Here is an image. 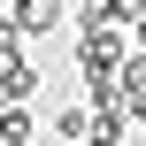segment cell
Returning a JSON list of instances; mask_svg holds the SVG:
<instances>
[{
	"instance_id": "cell-1",
	"label": "cell",
	"mask_w": 146,
	"mask_h": 146,
	"mask_svg": "<svg viewBox=\"0 0 146 146\" xmlns=\"http://www.w3.org/2000/svg\"><path fill=\"white\" fill-rule=\"evenodd\" d=\"M77 69H85V77H115V69H123V38H115V23H85V38H77Z\"/></svg>"
},
{
	"instance_id": "cell-3",
	"label": "cell",
	"mask_w": 146,
	"mask_h": 146,
	"mask_svg": "<svg viewBox=\"0 0 146 146\" xmlns=\"http://www.w3.org/2000/svg\"><path fill=\"white\" fill-rule=\"evenodd\" d=\"M31 131H38V123H31V108H23V100H15V108H0V146H31Z\"/></svg>"
},
{
	"instance_id": "cell-4",
	"label": "cell",
	"mask_w": 146,
	"mask_h": 146,
	"mask_svg": "<svg viewBox=\"0 0 146 146\" xmlns=\"http://www.w3.org/2000/svg\"><path fill=\"white\" fill-rule=\"evenodd\" d=\"M77 8V23H115V0H69Z\"/></svg>"
},
{
	"instance_id": "cell-2",
	"label": "cell",
	"mask_w": 146,
	"mask_h": 146,
	"mask_svg": "<svg viewBox=\"0 0 146 146\" xmlns=\"http://www.w3.org/2000/svg\"><path fill=\"white\" fill-rule=\"evenodd\" d=\"M23 38H46L54 23H62V0H15V15H8Z\"/></svg>"
},
{
	"instance_id": "cell-5",
	"label": "cell",
	"mask_w": 146,
	"mask_h": 146,
	"mask_svg": "<svg viewBox=\"0 0 146 146\" xmlns=\"http://www.w3.org/2000/svg\"><path fill=\"white\" fill-rule=\"evenodd\" d=\"M85 146H123V131H115V123H100V131H92Z\"/></svg>"
}]
</instances>
